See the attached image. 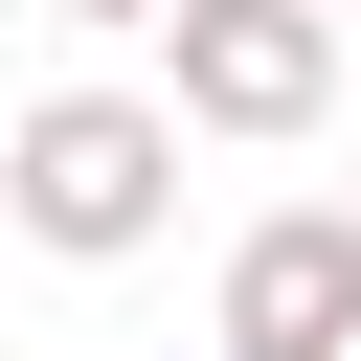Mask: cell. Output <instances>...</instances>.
Here are the masks:
<instances>
[{"label": "cell", "mask_w": 361, "mask_h": 361, "mask_svg": "<svg viewBox=\"0 0 361 361\" xmlns=\"http://www.w3.org/2000/svg\"><path fill=\"white\" fill-rule=\"evenodd\" d=\"M158 113L180 135H316L338 113V0H158Z\"/></svg>", "instance_id": "7a4b0ae2"}, {"label": "cell", "mask_w": 361, "mask_h": 361, "mask_svg": "<svg viewBox=\"0 0 361 361\" xmlns=\"http://www.w3.org/2000/svg\"><path fill=\"white\" fill-rule=\"evenodd\" d=\"M68 23H158V0H68Z\"/></svg>", "instance_id": "277c9868"}, {"label": "cell", "mask_w": 361, "mask_h": 361, "mask_svg": "<svg viewBox=\"0 0 361 361\" xmlns=\"http://www.w3.org/2000/svg\"><path fill=\"white\" fill-rule=\"evenodd\" d=\"M226 361H361V203H271L226 248Z\"/></svg>", "instance_id": "3957f363"}, {"label": "cell", "mask_w": 361, "mask_h": 361, "mask_svg": "<svg viewBox=\"0 0 361 361\" xmlns=\"http://www.w3.org/2000/svg\"><path fill=\"white\" fill-rule=\"evenodd\" d=\"M0 226L68 248V271H135L180 226V113L158 90H23L0 113Z\"/></svg>", "instance_id": "6da1fadb"}]
</instances>
